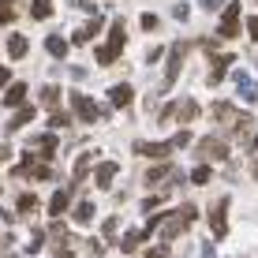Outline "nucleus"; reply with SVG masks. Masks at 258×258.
<instances>
[{"label": "nucleus", "instance_id": "dca6fc26", "mask_svg": "<svg viewBox=\"0 0 258 258\" xmlns=\"http://www.w3.org/2000/svg\"><path fill=\"white\" fill-rule=\"evenodd\" d=\"M68 202H71V187H68V191H56V195L49 199V217L64 213V210H68Z\"/></svg>", "mask_w": 258, "mask_h": 258}, {"label": "nucleus", "instance_id": "bb28decb", "mask_svg": "<svg viewBox=\"0 0 258 258\" xmlns=\"http://www.w3.org/2000/svg\"><path fill=\"white\" fill-rule=\"evenodd\" d=\"M15 19V0H0V23H12Z\"/></svg>", "mask_w": 258, "mask_h": 258}, {"label": "nucleus", "instance_id": "4c0bfd02", "mask_svg": "<svg viewBox=\"0 0 258 258\" xmlns=\"http://www.w3.org/2000/svg\"><path fill=\"white\" fill-rule=\"evenodd\" d=\"M38 247H41V232H34V239H30V251H26V254H38Z\"/></svg>", "mask_w": 258, "mask_h": 258}, {"label": "nucleus", "instance_id": "4468645a", "mask_svg": "<svg viewBox=\"0 0 258 258\" xmlns=\"http://www.w3.org/2000/svg\"><path fill=\"white\" fill-rule=\"evenodd\" d=\"M23 97H26V83H12L4 94V105H12V109H23Z\"/></svg>", "mask_w": 258, "mask_h": 258}, {"label": "nucleus", "instance_id": "ddd939ff", "mask_svg": "<svg viewBox=\"0 0 258 258\" xmlns=\"http://www.w3.org/2000/svg\"><path fill=\"white\" fill-rule=\"evenodd\" d=\"M101 26H105V19H90L86 26H79V30H75V38H71V45H86V41H90L94 34L101 30Z\"/></svg>", "mask_w": 258, "mask_h": 258}, {"label": "nucleus", "instance_id": "e433bc0d", "mask_svg": "<svg viewBox=\"0 0 258 258\" xmlns=\"http://www.w3.org/2000/svg\"><path fill=\"white\" fill-rule=\"evenodd\" d=\"M142 30H157V15H142Z\"/></svg>", "mask_w": 258, "mask_h": 258}, {"label": "nucleus", "instance_id": "6ab92c4d", "mask_svg": "<svg viewBox=\"0 0 258 258\" xmlns=\"http://www.w3.org/2000/svg\"><path fill=\"white\" fill-rule=\"evenodd\" d=\"M232 79H236V86H239V97H243V101H254V90H251L247 71H232Z\"/></svg>", "mask_w": 258, "mask_h": 258}, {"label": "nucleus", "instance_id": "393cba45", "mask_svg": "<svg viewBox=\"0 0 258 258\" xmlns=\"http://www.w3.org/2000/svg\"><path fill=\"white\" fill-rule=\"evenodd\" d=\"M142 239H146V232H142V228H131V232H127V236H123V251H127V254H131V251H135V247L142 243Z\"/></svg>", "mask_w": 258, "mask_h": 258}, {"label": "nucleus", "instance_id": "f257e3e1", "mask_svg": "<svg viewBox=\"0 0 258 258\" xmlns=\"http://www.w3.org/2000/svg\"><path fill=\"white\" fill-rule=\"evenodd\" d=\"M213 116L228 127V135H232V139H239V142H251V139H254V135H251V131H254V120L247 116V112H236L228 101H217V105H213Z\"/></svg>", "mask_w": 258, "mask_h": 258}, {"label": "nucleus", "instance_id": "412c9836", "mask_svg": "<svg viewBox=\"0 0 258 258\" xmlns=\"http://www.w3.org/2000/svg\"><path fill=\"white\" fill-rule=\"evenodd\" d=\"M30 120H34V109H30V105H23V109H19V112L12 116V123H8V131H19L23 123H30Z\"/></svg>", "mask_w": 258, "mask_h": 258}, {"label": "nucleus", "instance_id": "f3484780", "mask_svg": "<svg viewBox=\"0 0 258 258\" xmlns=\"http://www.w3.org/2000/svg\"><path fill=\"white\" fill-rule=\"evenodd\" d=\"M116 172H120L116 161H101V168H97V187H112V176Z\"/></svg>", "mask_w": 258, "mask_h": 258}, {"label": "nucleus", "instance_id": "1a4fd4ad", "mask_svg": "<svg viewBox=\"0 0 258 258\" xmlns=\"http://www.w3.org/2000/svg\"><path fill=\"white\" fill-rule=\"evenodd\" d=\"M135 154H142V157H154V161H161V157H168L172 154V142H135Z\"/></svg>", "mask_w": 258, "mask_h": 258}, {"label": "nucleus", "instance_id": "a878e982", "mask_svg": "<svg viewBox=\"0 0 258 258\" xmlns=\"http://www.w3.org/2000/svg\"><path fill=\"white\" fill-rule=\"evenodd\" d=\"M49 12H52V0H34V8H30L34 19H49Z\"/></svg>", "mask_w": 258, "mask_h": 258}, {"label": "nucleus", "instance_id": "c85d7f7f", "mask_svg": "<svg viewBox=\"0 0 258 258\" xmlns=\"http://www.w3.org/2000/svg\"><path fill=\"white\" fill-rule=\"evenodd\" d=\"M71 172H75V180H86V172H90V157H79Z\"/></svg>", "mask_w": 258, "mask_h": 258}, {"label": "nucleus", "instance_id": "2eb2a0df", "mask_svg": "<svg viewBox=\"0 0 258 258\" xmlns=\"http://www.w3.org/2000/svg\"><path fill=\"white\" fill-rule=\"evenodd\" d=\"M109 97H112V105H116V109H127L131 97H135V90H131V86H112Z\"/></svg>", "mask_w": 258, "mask_h": 258}, {"label": "nucleus", "instance_id": "39448f33", "mask_svg": "<svg viewBox=\"0 0 258 258\" xmlns=\"http://www.w3.org/2000/svg\"><path fill=\"white\" fill-rule=\"evenodd\" d=\"M210 228H213V236H217V239L228 236V199H221V202H213V206H210Z\"/></svg>", "mask_w": 258, "mask_h": 258}, {"label": "nucleus", "instance_id": "f704fd0d", "mask_svg": "<svg viewBox=\"0 0 258 258\" xmlns=\"http://www.w3.org/2000/svg\"><path fill=\"white\" fill-rule=\"evenodd\" d=\"M52 123H56V127H68L71 116H68V112H56V109H52Z\"/></svg>", "mask_w": 258, "mask_h": 258}, {"label": "nucleus", "instance_id": "cd10ccee", "mask_svg": "<svg viewBox=\"0 0 258 258\" xmlns=\"http://www.w3.org/2000/svg\"><path fill=\"white\" fill-rule=\"evenodd\" d=\"M210 176H213V172H210V165H195L191 180H195V183H210Z\"/></svg>", "mask_w": 258, "mask_h": 258}, {"label": "nucleus", "instance_id": "a19ab883", "mask_svg": "<svg viewBox=\"0 0 258 258\" xmlns=\"http://www.w3.org/2000/svg\"><path fill=\"white\" fill-rule=\"evenodd\" d=\"M8 79H12V71H8L4 64H0V86H8Z\"/></svg>", "mask_w": 258, "mask_h": 258}, {"label": "nucleus", "instance_id": "9d476101", "mask_svg": "<svg viewBox=\"0 0 258 258\" xmlns=\"http://www.w3.org/2000/svg\"><path fill=\"white\" fill-rule=\"evenodd\" d=\"M210 56H213V60H210V86H217L221 79H225V71L232 68V56H225V52H213V49H210Z\"/></svg>", "mask_w": 258, "mask_h": 258}, {"label": "nucleus", "instance_id": "79ce46f5", "mask_svg": "<svg viewBox=\"0 0 258 258\" xmlns=\"http://www.w3.org/2000/svg\"><path fill=\"white\" fill-rule=\"evenodd\" d=\"M199 254H202V258H213V247H210V243H202V247H199Z\"/></svg>", "mask_w": 258, "mask_h": 258}, {"label": "nucleus", "instance_id": "4be33fe9", "mask_svg": "<svg viewBox=\"0 0 258 258\" xmlns=\"http://www.w3.org/2000/svg\"><path fill=\"white\" fill-rule=\"evenodd\" d=\"M168 176H172V165H157V168H150V172H146V183H150V187H154V183L168 180Z\"/></svg>", "mask_w": 258, "mask_h": 258}, {"label": "nucleus", "instance_id": "473e14b6", "mask_svg": "<svg viewBox=\"0 0 258 258\" xmlns=\"http://www.w3.org/2000/svg\"><path fill=\"white\" fill-rule=\"evenodd\" d=\"M146 258H168V243H161V247H150Z\"/></svg>", "mask_w": 258, "mask_h": 258}, {"label": "nucleus", "instance_id": "5701e85b", "mask_svg": "<svg viewBox=\"0 0 258 258\" xmlns=\"http://www.w3.org/2000/svg\"><path fill=\"white\" fill-rule=\"evenodd\" d=\"M45 49H49V56H64V52H68V41L56 38V34H49V38H45Z\"/></svg>", "mask_w": 258, "mask_h": 258}, {"label": "nucleus", "instance_id": "a211bd4d", "mask_svg": "<svg viewBox=\"0 0 258 258\" xmlns=\"http://www.w3.org/2000/svg\"><path fill=\"white\" fill-rule=\"evenodd\" d=\"M71 217H75V225H90V217H94V202H75Z\"/></svg>", "mask_w": 258, "mask_h": 258}, {"label": "nucleus", "instance_id": "7c9ffc66", "mask_svg": "<svg viewBox=\"0 0 258 258\" xmlns=\"http://www.w3.org/2000/svg\"><path fill=\"white\" fill-rule=\"evenodd\" d=\"M34 206H38V199H34V195H19V213H30Z\"/></svg>", "mask_w": 258, "mask_h": 258}, {"label": "nucleus", "instance_id": "b1692460", "mask_svg": "<svg viewBox=\"0 0 258 258\" xmlns=\"http://www.w3.org/2000/svg\"><path fill=\"white\" fill-rule=\"evenodd\" d=\"M41 105H45L49 112L60 105V90H56V86H41Z\"/></svg>", "mask_w": 258, "mask_h": 258}, {"label": "nucleus", "instance_id": "72a5a7b5", "mask_svg": "<svg viewBox=\"0 0 258 258\" xmlns=\"http://www.w3.org/2000/svg\"><path fill=\"white\" fill-rule=\"evenodd\" d=\"M172 15H176V19H180V23H187V15H191V8H187V4H176V8H172Z\"/></svg>", "mask_w": 258, "mask_h": 258}, {"label": "nucleus", "instance_id": "ea45409f", "mask_svg": "<svg viewBox=\"0 0 258 258\" xmlns=\"http://www.w3.org/2000/svg\"><path fill=\"white\" fill-rule=\"evenodd\" d=\"M225 4V0H202V8H206V12H213V8H221Z\"/></svg>", "mask_w": 258, "mask_h": 258}, {"label": "nucleus", "instance_id": "aec40b11", "mask_svg": "<svg viewBox=\"0 0 258 258\" xmlns=\"http://www.w3.org/2000/svg\"><path fill=\"white\" fill-rule=\"evenodd\" d=\"M26 49H30V45H26V38H23V34H15V38H8V56H12V60L26 56Z\"/></svg>", "mask_w": 258, "mask_h": 258}, {"label": "nucleus", "instance_id": "f8f14e48", "mask_svg": "<svg viewBox=\"0 0 258 258\" xmlns=\"http://www.w3.org/2000/svg\"><path fill=\"white\" fill-rule=\"evenodd\" d=\"M30 150H38L41 161H52V154H56V139H52V135H38V139H30Z\"/></svg>", "mask_w": 258, "mask_h": 258}, {"label": "nucleus", "instance_id": "20e7f679", "mask_svg": "<svg viewBox=\"0 0 258 258\" xmlns=\"http://www.w3.org/2000/svg\"><path fill=\"white\" fill-rule=\"evenodd\" d=\"M123 52V23H112V30H109V41H105L101 49H97V64H112Z\"/></svg>", "mask_w": 258, "mask_h": 258}, {"label": "nucleus", "instance_id": "37998d69", "mask_svg": "<svg viewBox=\"0 0 258 258\" xmlns=\"http://www.w3.org/2000/svg\"><path fill=\"white\" fill-rule=\"evenodd\" d=\"M8 154H12V150H8V146H0V161H4V157H8Z\"/></svg>", "mask_w": 258, "mask_h": 258}, {"label": "nucleus", "instance_id": "7ed1b4c3", "mask_svg": "<svg viewBox=\"0 0 258 258\" xmlns=\"http://www.w3.org/2000/svg\"><path fill=\"white\" fill-rule=\"evenodd\" d=\"M195 157H199V161H228V142L221 135H206L195 146Z\"/></svg>", "mask_w": 258, "mask_h": 258}, {"label": "nucleus", "instance_id": "58836bf2", "mask_svg": "<svg viewBox=\"0 0 258 258\" xmlns=\"http://www.w3.org/2000/svg\"><path fill=\"white\" fill-rule=\"evenodd\" d=\"M247 30H251V38L258 41V15H254V19H251V23H247Z\"/></svg>", "mask_w": 258, "mask_h": 258}, {"label": "nucleus", "instance_id": "6e6552de", "mask_svg": "<svg viewBox=\"0 0 258 258\" xmlns=\"http://www.w3.org/2000/svg\"><path fill=\"white\" fill-rule=\"evenodd\" d=\"M161 116H165V120H172V116H176V120H183V123H187V120L199 116V105H195L191 97H180V101H172V105H168Z\"/></svg>", "mask_w": 258, "mask_h": 258}, {"label": "nucleus", "instance_id": "423d86ee", "mask_svg": "<svg viewBox=\"0 0 258 258\" xmlns=\"http://www.w3.org/2000/svg\"><path fill=\"white\" fill-rule=\"evenodd\" d=\"M187 41H176V49L168 52V68H165V86H172L180 79V68H183V56H187Z\"/></svg>", "mask_w": 258, "mask_h": 258}, {"label": "nucleus", "instance_id": "c03bdc74", "mask_svg": "<svg viewBox=\"0 0 258 258\" xmlns=\"http://www.w3.org/2000/svg\"><path fill=\"white\" fill-rule=\"evenodd\" d=\"M251 172H254V180H258V161H254V168H251Z\"/></svg>", "mask_w": 258, "mask_h": 258}, {"label": "nucleus", "instance_id": "2f4dec72", "mask_svg": "<svg viewBox=\"0 0 258 258\" xmlns=\"http://www.w3.org/2000/svg\"><path fill=\"white\" fill-rule=\"evenodd\" d=\"M116 228H120V221H116V217H109V221H105V225H101L105 239H112V236H116Z\"/></svg>", "mask_w": 258, "mask_h": 258}, {"label": "nucleus", "instance_id": "c9c22d12", "mask_svg": "<svg viewBox=\"0 0 258 258\" xmlns=\"http://www.w3.org/2000/svg\"><path fill=\"white\" fill-rule=\"evenodd\" d=\"M172 146H191V131H180V135L172 139Z\"/></svg>", "mask_w": 258, "mask_h": 258}, {"label": "nucleus", "instance_id": "f03ea898", "mask_svg": "<svg viewBox=\"0 0 258 258\" xmlns=\"http://www.w3.org/2000/svg\"><path fill=\"white\" fill-rule=\"evenodd\" d=\"M195 217H199V210H195L191 202H187V206H180L176 213H161V228H157V232H161V239L168 243V239H176V236L187 232Z\"/></svg>", "mask_w": 258, "mask_h": 258}, {"label": "nucleus", "instance_id": "0eeeda50", "mask_svg": "<svg viewBox=\"0 0 258 258\" xmlns=\"http://www.w3.org/2000/svg\"><path fill=\"white\" fill-rule=\"evenodd\" d=\"M71 109H75V116L83 123H94L97 116H101V109L94 105V97H86V94H71Z\"/></svg>", "mask_w": 258, "mask_h": 258}, {"label": "nucleus", "instance_id": "c756f323", "mask_svg": "<svg viewBox=\"0 0 258 258\" xmlns=\"http://www.w3.org/2000/svg\"><path fill=\"white\" fill-rule=\"evenodd\" d=\"M86 254H90V258H101V254H105V243H101V239H86Z\"/></svg>", "mask_w": 258, "mask_h": 258}, {"label": "nucleus", "instance_id": "9b49d317", "mask_svg": "<svg viewBox=\"0 0 258 258\" xmlns=\"http://www.w3.org/2000/svg\"><path fill=\"white\" fill-rule=\"evenodd\" d=\"M239 34V8H225V19H221V38H236Z\"/></svg>", "mask_w": 258, "mask_h": 258}]
</instances>
